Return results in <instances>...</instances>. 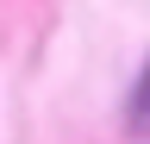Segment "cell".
Wrapping results in <instances>:
<instances>
[{
    "label": "cell",
    "mask_w": 150,
    "mask_h": 144,
    "mask_svg": "<svg viewBox=\"0 0 150 144\" xmlns=\"http://www.w3.org/2000/svg\"><path fill=\"white\" fill-rule=\"evenodd\" d=\"M131 132H138V138H150V63H144L138 88H131Z\"/></svg>",
    "instance_id": "cell-1"
}]
</instances>
